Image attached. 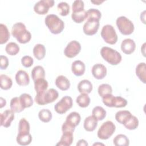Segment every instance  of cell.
I'll list each match as a JSON object with an SVG mask.
<instances>
[{
    "instance_id": "cell-15",
    "label": "cell",
    "mask_w": 146,
    "mask_h": 146,
    "mask_svg": "<svg viewBox=\"0 0 146 146\" xmlns=\"http://www.w3.org/2000/svg\"><path fill=\"white\" fill-rule=\"evenodd\" d=\"M17 83L21 86H27L30 83V78L27 72L24 70H19L15 75Z\"/></svg>"
},
{
    "instance_id": "cell-11",
    "label": "cell",
    "mask_w": 146,
    "mask_h": 146,
    "mask_svg": "<svg viewBox=\"0 0 146 146\" xmlns=\"http://www.w3.org/2000/svg\"><path fill=\"white\" fill-rule=\"evenodd\" d=\"M99 25V21L87 19L83 25V32L87 35H93L97 33Z\"/></svg>"
},
{
    "instance_id": "cell-38",
    "label": "cell",
    "mask_w": 146,
    "mask_h": 146,
    "mask_svg": "<svg viewBox=\"0 0 146 146\" xmlns=\"http://www.w3.org/2000/svg\"><path fill=\"white\" fill-rule=\"evenodd\" d=\"M52 113L48 109H42L38 113L39 119L44 123L49 122L52 119Z\"/></svg>"
},
{
    "instance_id": "cell-18",
    "label": "cell",
    "mask_w": 146,
    "mask_h": 146,
    "mask_svg": "<svg viewBox=\"0 0 146 146\" xmlns=\"http://www.w3.org/2000/svg\"><path fill=\"white\" fill-rule=\"evenodd\" d=\"M98 125V120L92 115L87 117L84 121V128L88 132H92Z\"/></svg>"
},
{
    "instance_id": "cell-41",
    "label": "cell",
    "mask_w": 146,
    "mask_h": 146,
    "mask_svg": "<svg viewBox=\"0 0 146 146\" xmlns=\"http://www.w3.org/2000/svg\"><path fill=\"white\" fill-rule=\"evenodd\" d=\"M32 136L30 133L25 135H19L17 136V141L21 145H27L31 143Z\"/></svg>"
},
{
    "instance_id": "cell-37",
    "label": "cell",
    "mask_w": 146,
    "mask_h": 146,
    "mask_svg": "<svg viewBox=\"0 0 146 146\" xmlns=\"http://www.w3.org/2000/svg\"><path fill=\"white\" fill-rule=\"evenodd\" d=\"M19 99L23 107L25 108L30 107L33 104V100L30 94L26 93L22 94L20 95Z\"/></svg>"
},
{
    "instance_id": "cell-14",
    "label": "cell",
    "mask_w": 146,
    "mask_h": 146,
    "mask_svg": "<svg viewBox=\"0 0 146 146\" xmlns=\"http://www.w3.org/2000/svg\"><path fill=\"white\" fill-rule=\"evenodd\" d=\"M136 48V44L133 40L130 38L124 39L121 43V50L125 54L133 53Z\"/></svg>"
},
{
    "instance_id": "cell-51",
    "label": "cell",
    "mask_w": 146,
    "mask_h": 146,
    "mask_svg": "<svg viewBox=\"0 0 146 146\" xmlns=\"http://www.w3.org/2000/svg\"><path fill=\"white\" fill-rule=\"evenodd\" d=\"M91 3H93L94 4H96V5H99L102 3L104 2V1H99V0H96V1H91Z\"/></svg>"
},
{
    "instance_id": "cell-17",
    "label": "cell",
    "mask_w": 146,
    "mask_h": 146,
    "mask_svg": "<svg viewBox=\"0 0 146 146\" xmlns=\"http://www.w3.org/2000/svg\"><path fill=\"white\" fill-rule=\"evenodd\" d=\"M55 85L62 91H66L70 87V80L63 75L58 76L55 79Z\"/></svg>"
},
{
    "instance_id": "cell-16",
    "label": "cell",
    "mask_w": 146,
    "mask_h": 146,
    "mask_svg": "<svg viewBox=\"0 0 146 146\" xmlns=\"http://www.w3.org/2000/svg\"><path fill=\"white\" fill-rule=\"evenodd\" d=\"M85 64L81 60H77L72 63L71 71L75 76H80L83 75L85 72Z\"/></svg>"
},
{
    "instance_id": "cell-45",
    "label": "cell",
    "mask_w": 146,
    "mask_h": 146,
    "mask_svg": "<svg viewBox=\"0 0 146 146\" xmlns=\"http://www.w3.org/2000/svg\"><path fill=\"white\" fill-rule=\"evenodd\" d=\"M84 2L81 0H75L74 1L72 5V12L81 11L84 10Z\"/></svg>"
},
{
    "instance_id": "cell-6",
    "label": "cell",
    "mask_w": 146,
    "mask_h": 146,
    "mask_svg": "<svg viewBox=\"0 0 146 146\" xmlns=\"http://www.w3.org/2000/svg\"><path fill=\"white\" fill-rule=\"evenodd\" d=\"M101 36L107 43L114 44L117 41V35L114 27L111 25H104L100 33Z\"/></svg>"
},
{
    "instance_id": "cell-24",
    "label": "cell",
    "mask_w": 146,
    "mask_h": 146,
    "mask_svg": "<svg viewBox=\"0 0 146 146\" xmlns=\"http://www.w3.org/2000/svg\"><path fill=\"white\" fill-rule=\"evenodd\" d=\"M146 66L144 62L139 63L136 67V75L139 79L143 83H145L146 79Z\"/></svg>"
},
{
    "instance_id": "cell-25",
    "label": "cell",
    "mask_w": 146,
    "mask_h": 146,
    "mask_svg": "<svg viewBox=\"0 0 146 146\" xmlns=\"http://www.w3.org/2000/svg\"><path fill=\"white\" fill-rule=\"evenodd\" d=\"M33 54L35 58L40 60L43 59L46 55V48L43 44H36L33 48Z\"/></svg>"
},
{
    "instance_id": "cell-46",
    "label": "cell",
    "mask_w": 146,
    "mask_h": 146,
    "mask_svg": "<svg viewBox=\"0 0 146 146\" xmlns=\"http://www.w3.org/2000/svg\"><path fill=\"white\" fill-rule=\"evenodd\" d=\"M34 60L33 58L29 55H25L21 59V63L23 66L28 68L31 67L33 64Z\"/></svg>"
},
{
    "instance_id": "cell-34",
    "label": "cell",
    "mask_w": 146,
    "mask_h": 146,
    "mask_svg": "<svg viewBox=\"0 0 146 146\" xmlns=\"http://www.w3.org/2000/svg\"><path fill=\"white\" fill-rule=\"evenodd\" d=\"M1 80V88L4 90H7L10 89L13 84L11 79L6 75L1 74L0 75Z\"/></svg>"
},
{
    "instance_id": "cell-33",
    "label": "cell",
    "mask_w": 146,
    "mask_h": 146,
    "mask_svg": "<svg viewBox=\"0 0 146 146\" xmlns=\"http://www.w3.org/2000/svg\"><path fill=\"white\" fill-rule=\"evenodd\" d=\"M123 125L128 129L134 130L136 129L139 125V120L135 116L132 115Z\"/></svg>"
},
{
    "instance_id": "cell-40",
    "label": "cell",
    "mask_w": 146,
    "mask_h": 146,
    "mask_svg": "<svg viewBox=\"0 0 146 146\" xmlns=\"http://www.w3.org/2000/svg\"><path fill=\"white\" fill-rule=\"evenodd\" d=\"M99 95L102 98L104 95L107 94H111L112 93V87L108 84H102L98 89Z\"/></svg>"
},
{
    "instance_id": "cell-42",
    "label": "cell",
    "mask_w": 146,
    "mask_h": 146,
    "mask_svg": "<svg viewBox=\"0 0 146 146\" xmlns=\"http://www.w3.org/2000/svg\"><path fill=\"white\" fill-rule=\"evenodd\" d=\"M58 11L62 16H66L70 13V6L66 2H61L57 5Z\"/></svg>"
},
{
    "instance_id": "cell-22",
    "label": "cell",
    "mask_w": 146,
    "mask_h": 146,
    "mask_svg": "<svg viewBox=\"0 0 146 146\" xmlns=\"http://www.w3.org/2000/svg\"><path fill=\"white\" fill-rule=\"evenodd\" d=\"M11 110L14 113H19L23 111L25 108L23 107L19 97H14L11 99L10 103Z\"/></svg>"
},
{
    "instance_id": "cell-49",
    "label": "cell",
    "mask_w": 146,
    "mask_h": 146,
    "mask_svg": "<svg viewBox=\"0 0 146 146\" xmlns=\"http://www.w3.org/2000/svg\"><path fill=\"white\" fill-rule=\"evenodd\" d=\"M88 145V143L84 139H80L76 143L77 146H87Z\"/></svg>"
},
{
    "instance_id": "cell-2",
    "label": "cell",
    "mask_w": 146,
    "mask_h": 146,
    "mask_svg": "<svg viewBox=\"0 0 146 146\" xmlns=\"http://www.w3.org/2000/svg\"><path fill=\"white\" fill-rule=\"evenodd\" d=\"M46 26L52 34H60L64 28V22L55 14H48L44 19Z\"/></svg>"
},
{
    "instance_id": "cell-36",
    "label": "cell",
    "mask_w": 146,
    "mask_h": 146,
    "mask_svg": "<svg viewBox=\"0 0 146 146\" xmlns=\"http://www.w3.org/2000/svg\"><path fill=\"white\" fill-rule=\"evenodd\" d=\"M87 19L90 20H94L99 21L101 17L102 14L101 12L96 9H90L87 11Z\"/></svg>"
},
{
    "instance_id": "cell-10",
    "label": "cell",
    "mask_w": 146,
    "mask_h": 146,
    "mask_svg": "<svg viewBox=\"0 0 146 146\" xmlns=\"http://www.w3.org/2000/svg\"><path fill=\"white\" fill-rule=\"evenodd\" d=\"M81 50V45L76 40H72L66 46L64 50V54L66 56L69 58H72L76 56Z\"/></svg>"
},
{
    "instance_id": "cell-13",
    "label": "cell",
    "mask_w": 146,
    "mask_h": 146,
    "mask_svg": "<svg viewBox=\"0 0 146 146\" xmlns=\"http://www.w3.org/2000/svg\"><path fill=\"white\" fill-rule=\"evenodd\" d=\"M14 119V112L11 110H7L1 113V125L6 128L9 127Z\"/></svg>"
},
{
    "instance_id": "cell-21",
    "label": "cell",
    "mask_w": 146,
    "mask_h": 146,
    "mask_svg": "<svg viewBox=\"0 0 146 146\" xmlns=\"http://www.w3.org/2000/svg\"><path fill=\"white\" fill-rule=\"evenodd\" d=\"M30 124L29 121L25 118H22L19 120L18 125L19 135H25L30 133Z\"/></svg>"
},
{
    "instance_id": "cell-9",
    "label": "cell",
    "mask_w": 146,
    "mask_h": 146,
    "mask_svg": "<svg viewBox=\"0 0 146 146\" xmlns=\"http://www.w3.org/2000/svg\"><path fill=\"white\" fill-rule=\"evenodd\" d=\"M54 5L53 0H41L35 4L34 10L38 14L44 15L48 11L49 8L52 7Z\"/></svg>"
},
{
    "instance_id": "cell-43",
    "label": "cell",
    "mask_w": 146,
    "mask_h": 146,
    "mask_svg": "<svg viewBox=\"0 0 146 146\" xmlns=\"http://www.w3.org/2000/svg\"><path fill=\"white\" fill-rule=\"evenodd\" d=\"M127 104V101L125 99L118 96H115L114 102H113V107L116 108H121L124 107Z\"/></svg>"
},
{
    "instance_id": "cell-32",
    "label": "cell",
    "mask_w": 146,
    "mask_h": 146,
    "mask_svg": "<svg viewBox=\"0 0 146 146\" xmlns=\"http://www.w3.org/2000/svg\"><path fill=\"white\" fill-rule=\"evenodd\" d=\"M92 114L98 121H100L105 118L106 116V111L101 106H96L93 108Z\"/></svg>"
},
{
    "instance_id": "cell-4",
    "label": "cell",
    "mask_w": 146,
    "mask_h": 146,
    "mask_svg": "<svg viewBox=\"0 0 146 146\" xmlns=\"http://www.w3.org/2000/svg\"><path fill=\"white\" fill-rule=\"evenodd\" d=\"M102 58L111 65H117L121 61V55L116 50L104 46L100 50Z\"/></svg>"
},
{
    "instance_id": "cell-47",
    "label": "cell",
    "mask_w": 146,
    "mask_h": 146,
    "mask_svg": "<svg viewBox=\"0 0 146 146\" xmlns=\"http://www.w3.org/2000/svg\"><path fill=\"white\" fill-rule=\"evenodd\" d=\"M75 127H72L68 124L67 123L64 121L62 126V132H71L74 133Z\"/></svg>"
},
{
    "instance_id": "cell-20",
    "label": "cell",
    "mask_w": 146,
    "mask_h": 146,
    "mask_svg": "<svg viewBox=\"0 0 146 146\" xmlns=\"http://www.w3.org/2000/svg\"><path fill=\"white\" fill-rule=\"evenodd\" d=\"M81 120L80 115L76 112L70 113L66 117V122L72 127H76L80 123Z\"/></svg>"
},
{
    "instance_id": "cell-44",
    "label": "cell",
    "mask_w": 146,
    "mask_h": 146,
    "mask_svg": "<svg viewBox=\"0 0 146 146\" xmlns=\"http://www.w3.org/2000/svg\"><path fill=\"white\" fill-rule=\"evenodd\" d=\"M115 96L112 94H107L102 97L103 103L107 106L109 107H113V102H114Z\"/></svg>"
},
{
    "instance_id": "cell-7",
    "label": "cell",
    "mask_w": 146,
    "mask_h": 146,
    "mask_svg": "<svg viewBox=\"0 0 146 146\" xmlns=\"http://www.w3.org/2000/svg\"><path fill=\"white\" fill-rule=\"evenodd\" d=\"M115 129V125L112 121H106L99 128L97 133L98 137L102 140H107L113 135Z\"/></svg>"
},
{
    "instance_id": "cell-5",
    "label": "cell",
    "mask_w": 146,
    "mask_h": 146,
    "mask_svg": "<svg viewBox=\"0 0 146 146\" xmlns=\"http://www.w3.org/2000/svg\"><path fill=\"white\" fill-rule=\"evenodd\" d=\"M116 26L120 32L124 35L131 34L134 31V25L132 22L124 16H120L116 19Z\"/></svg>"
},
{
    "instance_id": "cell-3",
    "label": "cell",
    "mask_w": 146,
    "mask_h": 146,
    "mask_svg": "<svg viewBox=\"0 0 146 146\" xmlns=\"http://www.w3.org/2000/svg\"><path fill=\"white\" fill-rule=\"evenodd\" d=\"M58 91L54 88H50L46 91L36 94L34 100L38 105H46L54 102L58 98Z\"/></svg>"
},
{
    "instance_id": "cell-12",
    "label": "cell",
    "mask_w": 146,
    "mask_h": 146,
    "mask_svg": "<svg viewBox=\"0 0 146 146\" xmlns=\"http://www.w3.org/2000/svg\"><path fill=\"white\" fill-rule=\"evenodd\" d=\"M91 72L95 79H102L107 75V68L103 64L97 63L92 66Z\"/></svg>"
},
{
    "instance_id": "cell-39",
    "label": "cell",
    "mask_w": 146,
    "mask_h": 146,
    "mask_svg": "<svg viewBox=\"0 0 146 146\" xmlns=\"http://www.w3.org/2000/svg\"><path fill=\"white\" fill-rule=\"evenodd\" d=\"M5 51L10 55H15L19 51V47L15 42H9L6 46Z\"/></svg>"
},
{
    "instance_id": "cell-48",
    "label": "cell",
    "mask_w": 146,
    "mask_h": 146,
    "mask_svg": "<svg viewBox=\"0 0 146 146\" xmlns=\"http://www.w3.org/2000/svg\"><path fill=\"white\" fill-rule=\"evenodd\" d=\"M0 64L1 69L5 70L9 66V60L8 58L4 55H1L0 56Z\"/></svg>"
},
{
    "instance_id": "cell-52",
    "label": "cell",
    "mask_w": 146,
    "mask_h": 146,
    "mask_svg": "<svg viewBox=\"0 0 146 146\" xmlns=\"http://www.w3.org/2000/svg\"><path fill=\"white\" fill-rule=\"evenodd\" d=\"M145 43H144L143 44V48H141V50H142V51H143L144 52H143V55H144V56H145V52H144V51H145Z\"/></svg>"
},
{
    "instance_id": "cell-50",
    "label": "cell",
    "mask_w": 146,
    "mask_h": 146,
    "mask_svg": "<svg viewBox=\"0 0 146 146\" xmlns=\"http://www.w3.org/2000/svg\"><path fill=\"white\" fill-rule=\"evenodd\" d=\"M0 104H1V108H2L3 106H6V100L4 99L3 98L1 97V102H0Z\"/></svg>"
},
{
    "instance_id": "cell-35",
    "label": "cell",
    "mask_w": 146,
    "mask_h": 146,
    "mask_svg": "<svg viewBox=\"0 0 146 146\" xmlns=\"http://www.w3.org/2000/svg\"><path fill=\"white\" fill-rule=\"evenodd\" d=\"M71 18L75 22L78 23H82L86 19H87V12L85 11V10L81 11L72 12Z\"/></svg>"
},
{
    "instance_id": "cell-19",
    "label": "cell",
    "mask_w": 146,
    "mask_h": 146,
    "mask_svg": "<svg viewBox=\"0 0 146 146\" xmlns=\"http://www.w3.org/2000/svg\"><path fill=\"white\" fill-rule=\"evenodd\" d=\"M78 90L80 94H90L92 90V84L88 80H82L78 84Z\"/></svg>"
},
{
    "instance_id": "cell-1",
    "label": "cell",
    "mask_w": 146,
    "mask_h": 146,
    "mask_svg": "<svg viewBox=\"0 0 146 146\" xmlns=\"http://www.w3.org/2000/svg\"><path fill=\"white\" fill-rule=\"evenodd\" d=\"M11 34L22 44L28 43L31 38L30 32L26 30L25 25L22 22H17L13 26Z\"/></svg>"
},
{
    "instance_id": "cell-29",
    "label": "cell",
    "mask_w": 146,
    "mask_h": 146,
    "mask_svg": "<svg viewBox=\"0 0 146 146\" xmlns=\"http://www.w3.org/2000/svg\"><path fill=\"white\" fill-rule=\"evenodd\" d=\"M113 143L115 146H128L129 144V140L125 135L119 134L115 137Z\"/></svg>"
},
{
    "instance_id": "cell-8",
    "label": "cell",
    "mask_w": 146,
    "mask_h": 146,
    "mask_svg": "<svg viewBox=\"0 0 146 146\" xmlns=\"http://www.w3.org/2000/svg\"><path fill=\"white\" fill-rule=\"evenodd\" d=\"M72 99L69 96H63L54 106L55 111L59 114L66 113L72 107Z\"/></svg>"
},
{
    "instance_id": "cell-28",
    "label": "cell",
    "mask_w": 146,
    "mask_h": 146,
    "mask_svg": "<svg viewBox=\"0 0 146 146\" xmlns=\"http://www.w3.org/2000/svg\"><path fill=\"white\" fill-rule=\"evenodd\" d=\"M131 115L132 114L129 111H119L115 114V119L120 124H123Z\"/></svg>"
},
{
    "instance_id": "cell-23",
    "label": "cell",
    "mask_w": 146,
    "mask_h": 146,
    "mask_svg": "<svg viewBox=\"0 0 146 146\" xmlns=\"http://www.w3.org/2000/svg\"><path fill=\"white\" fill-rule=\"evenodd\" d=\"M74 140L73 133L63 132L60 139V141L56 144V145L70 146L71 145Z\"/></svg>"
},
{
    "instance_id": "cell-26",
    "label": "cell",
    "mask_w": 146,
    "mask_h": 146,
    "mask_svg": "<svg viewBox=\"0 0 146 146\" xmlns=\"http://www.w3.org/2000/svg\"><path fill=\"white\" fill-rule=\"evenodd\" d=\"M48 82L44 79H39L34 81V88L36 94L42 93L47 90Z\"/></svg>"
},
{
    "instance_id": "cell-30",
    "label": "cell",
    "mask_w": 146,
    "mask_h": 146,
    "mask_svg": "<svg viewBox=\"0 0 146 146\" xmlns=\"http://www.w3.org/2000/svg\"><path fill=\"white\" fill-rule=\"evenodd\" d=\"M90 98L87 94L82 93L80 94L76 99V102L79 107L82 108H86L88 106L90 103Z\"/></svg>"
},
{
    "instance_id": "cell-31",
    "label": "cell",
    "mask_w": 146,
    "mask_h": 146,
    "mask_svg": "<svg viewBox=\"0 0 146 146\" xmlns=\"http://www.w3.org/2000/svg\"><path fill=\"white\" fill-rule=\"evenodd\" d=\"M10 33L7 26L3 24H0V44L6 43L10 38Z\"/></svg>"
},
{
    "instance_id": "cell-27",
    "label": "cell",
    "mask_w": 146,
    "mask_h": 146,
    "mask_svg": "<svg viewBox=\"0 0 146 146\" xmlns=\"http://www.w3.org/2000/svg\"><path fill=\"white\" fill-rule=\"evenodd\" d=\"M31 77L34 82L39 79H44L45 71L41 66H36L31 71Z\"/></svg>"
}]
</instances>
